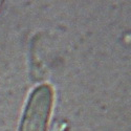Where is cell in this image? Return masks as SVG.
<instances>
[{
	"mask_svg": "<svg viewBox=\"0 0 131 131\" xmlns=\"http://www.w3.org/2000/svg\"><path fill=\"white\" fill-rule=\"evenodd\" d=\"M52 89L44 84L32 91L20 126V131H46L52 107Z\"/></svg>",
	"mask_w": 131,
	"mask_h": 131,
	"instance_id": "1",
	"label": "cell"
},
{
	"mask_svg": "<svg viewBox=\"0 0 131 131\" xmlns=\"http://www.w3.org/2000/svg\"><path fill=\"white\" fill-rule=\"evenodd\" d=\"M1 4H2V2H1V1H0V5H1Z\"/></svg>",
	"mask_w": 131,
	"mask_h": 131,
	"instance_id": "2",
	"label": "cell"
}]
</instances>
